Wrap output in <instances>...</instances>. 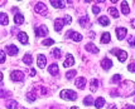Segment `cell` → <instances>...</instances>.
Masks as SVG:
<instances>
[{"mask_svg": "<svg viewBox=\"0 0 135 109\" xmlns=\"http://www.w3.org/2000/svg\"><path fill=\"white\" fill-rule=\"evenodd\" d=\"M59 95H61L62 99H65V100H76L77 99L76 92H73V90H71V89H65V90H62Z\"/></svg>", "mask_w": 135, "mask_h": 109, "instance_id": "cell-1", "label": "cell"}, {"mask_svg": "<svg viewBox=\"0 0 135 109\" xmlns=\"http://www.w3.org/2000/svg\"><path fill=\"white\" fill-rule=\"evenodd\" d=\"M34 9H35V13H37V14H41V15H43V17H47L48 10H47V6H46L44 3H42V1L37 3Z\"/></svg>", "mask_w": 135, "mask_h": 109, "instance_id": "cell-2", "label": "cell"}, {"mask_svg": "<svg viewBox=\"0 0 135 109\" xmlns=\"http://www.w3.org/2000/svg\"><path fill=\"white\" fill-rule=\"evenodd\" d=\"M66 38H71V39H73L75 41L82 40V35L80 34V33H77V31H75V30H68L66 33Z\"/></svg>", "mask_w": 135, "mask_h": 109, "instance_id": "cell-3", "label": "cell"}, {"mask_svg": "<svg viewBox=\"0 0 135 109\" xmlns=\"http://www.w3.org/2000/svg\"><path fill=\"white\" fill-rule=\"evenodd\" d=\"M111 53H114L116 57H118V59H119V62H125L126 59H128V54H126V52L125 50H119V49H114Z\"/></svg>", "mask_w": 135, "mask_h": 109, "instance_id": "cell-4", "label": "cell"}, {"mask_svg": "<svg viewBox=\"0 0 135 109\" xmlns=\"http://www.w3.org/2000/svg\"><path fill=\"white\" fill-rule=\"evenodd\" d=\"M10 79H12L13 81H22V80H24L23 72H20V70H14L12 74H10Z\"/></svg>", "mask_w": 135, "mask_h": 109, "instance_id": "cell-5", "label": "cell"}, {"mask_svg": "<svg viewBox=\"0 0 135 109\" xmlns=\"http://www.w3.org/2000/svg\"><path fill=\"white\" fill-rule=\"evenodd\" d=\"M35 35H37V36H47L48 28L46 25H43V24H42L41 26H37V28H35Z\"/></svg>", "mask_w": 135, "mask_h": 109, "instance_id": "cell-6", "label": "cell"}, {"mask_svg": "<svg viewBox=\"0 0 135 109\" xmlns=\"http://www.w3.org/2000/svg\"><path fill=\"white\" fill-rule=\"evenodd\" d=\"M46 63H47L46 57H44L43 54H38V58H37V65H38V68L43 69L46 67Z\"/></svg>", "mask_w": 135, "mask_h": 109, "instance_id": "cell-7", "label": "cell"}, {"mask_svg": "<svg viewBox=\"0 0 135 109\" xmlns=\"http://www.w3.org/2000/svg\"><path fill=\"white\" fill-rule=\"evenodd\" d=\"M65 25H66V23H65V20H63V19H56V20H54V30H56V31H58V33L63 29Z\"/></svg>", "mask_w": 135, "mask_h": 109, "instance_id": "cell-8", "label": "cell"}, {"mask_svg": "<svg viewBox=\"0 0 135 109\" xmlns=\"http://www.w3.org/2000/svg\"><path fill=\"white\" fill-rule=\"evenodd\" d=\"M126 33H128V30H126L125 28H116V35H118L119 40H123V39H125Z\"/></svg>", "mask_w": 135, "mask_h": 109, "instance_id": "cell-9", "label": "cell"}, {"mask_svg": "<svg viewBox=\"0 0 135 109\" xmlns=\"http://www.w3.org/2000/svg\"><path fill=\"white\" fill-rule=\"evenodd\" d=\"M18 39H19V41L22 43V44H28V41H29V39H28V35H27V33H24V31H20V33H18Z\"/></svg>", "mask_w": 135, "mask_h": 109, "instance_id": "cell-10", "label": "cell"}, {"mask_svg": "<svg viewBox=\"0 0 135 109\" xmlns=\"http://www.w3.org/2000/svg\"><path fill=\"white\" fill-rule=\"evenodd\" d=\"M101 67L105 69V70H109V69L112 67V62L111 59H109V58H105L102 62H101Z\"/></svg>", "mask_w": 135, "mask_h": 109, "instance_id": "cell-11", "label": "cell"}, {"mask_svg": "<svg viewBox=\"0 0 135 109\" xmlns=\"http://www.w3.org/2000/svg\"><path fill=\"white\" fill-rule=\"evenodd\" d=\"M78 23H80V25H81V26L86 28V26H87V24H90V18H88L87 14L80 18V19H78Z\"/></svg>", "mask_w": 135, "mask_h": 109, "instance_id": "cell-12", "label": "cell"}, {"mask_svg": "<svg viewBox=\"0 0 135 109\" xmlns=\"http://www.w3.org/2000/svg\"><path fill=\"white\" fill-rule=\"evenodd\" d=\"M6 52L9 53L10 55H17L18 53H19V49H18L14 44H10V45L6 46Z\"/></svg>", "mask_w": 135, "mask_h": 109, "instance_id": "cell-13", "label": "cell"}, {"mask_svg": "<svg viewBox=\"0 0 135 109\" xmlns=\"http://www.w3.org/2000/svg\"><path fill=\"white\" fill-rule=\"evenodd\" d=\"M73 64H75V58L72 57L71 54H68V55H67V59H66L65 63H63V67H65V68H68V67H72Z\"/></svg>", "mask_w": 135, "mask_h": 109, "instance_id": "cell-14", "label": "cell"}, {"mask_svg": "<svg viewBox=\"0 0 135 109\" xmlns=\"http://www.w3.org/2000/svg\"><path fill=\"white\" fill-rule=\"evenodd\" d=\"M86 50L87 52H91V53H94V54H97L99 53V48L95 45V44H92V43H88V44H86Z\"/></svg>", "mask_w": 135, "mask_h": 109, "instance_id": "cell-15", "label": "cell"}, {"mask_svg": "<svg viewBox=\"0 0 135 109\" xmlns=\"http://www.w3.org/2000/svg\"><path fill=\"white\" fill-rule=\"evenodd\" d=\"M110 40H111V35H110V33H107V31L102 33V35H101V43H102V44H109Z\"/></svg>", "mask_w": 135, "mask_h": 109, "instance_id": "cell-16", "label": "cell"}, {"mask_svg": "<svg viewBox=\"0 0 135 109\" xmlns=\"http://www.w3.org/2000/svg\"><path fill=\"white\" fill-rule=\"evenodd\" d=\"M48 72H49L51 75L57 77V75H58V64H52V65L48 68Z\"/></svg>", "mask_w": 135, "mask_h": 109, "instance_id": "cell-17", "label": "cell"}, {"mask_svg": "<svg viewBox=\"0 0 135 109\" xmlns=\"http://www.w3.org/2000/svg\"><path fill=\"white\" fill-rule=\"evenodd\" d=\"M14 23L17 24V25H20V24L24 23V17L22 13H17V14L14 15Z\"/></svg>", "mask_w": 135, "mask_h": 109, "instance_id": "cell-18", "label": "cell"}, {"mask_svg": "<svg viewBox=\"0 0 135 109\" xmlns=\"http://www.w3.org/2000/svg\"><path fill=\"white\" fill-rule=\"evenodd\" d=\"M85 85H86V79L81 77V78H77L76 79V86L78 89H85Z\"/></svg>", "mask_w": 135, "mask_h": 109, "instance_id": "cell-19", "label": "cell"}, {"mask_svg": "<svg viewBox=\"0 0 135 109\" xmlns=\"http://www.w3.org/2000/svg\"><path fill=\"white\" fill-rule=\"evenodd\" d=\"M104 105H105V99H104V98L99 97L96 100H95V107H96L97 109H101Z\"/></svg>", "mask_w": 135, "mask_h": 109, "instance_id": "cell-20", "label": "cell"}, {"mask_svg": "<svg viewBox=\"0 0 135 109\" xmlns=\"http://www.w3.org/2000/svg\"><path fill=\"white\" fill-rule=\"evenodd\" d=\"M0 24H3V25L9 24V18H8L5 13H0Z\"/></svg>", "mask_w": 135, "mask_h": 109, "instance_id": "cell-21", "label": "cell"}, {"mask_svg": "<svg viewBox=\"0 0 135 109\" xmlns=\"http://www.w3.org/2000/svg\"><path fill=\"white\" fill-rule=\"evenodd\" d=\"M51 5L53 8H65V1H59V0H51Z\"/></svg>", "mask_w": 135, "mask_h": 109, "instance_id": "cell-22", "label": "cell"}, {"mask_svg": "<svg viewBox=\"0 0 135 109\" xmlns=\"http://www.w3.org/2000/svg\"><path fill=\"white\" fill-rule=\"evenodd\" d=\"M121 12H123V14H125V15H128L130 13L129 5H128L126 1H121Z\"/></svg>", "mask_w": 135, "mask_h": 109, "instance_id": "cell-23", "label": "cell"}, {"mask_svg": "<svg viewBox=\"0 0 135 109\" xmlns=\"http://www.w3.org/2000/svg\"><path fill=\"white\" fill-rule=\"evenodd\" d=\"M99 23H100L102 26H107V25L110 24V20H109L107 17H104V15H102V17L99 18Z\"/></svg>", "mask_w": 135, "mask_h": 109, "instance_id": "cell-24", "label": "cell"}, {"mask_svg": "<svg viewBox=\"0 0 135 109\" xmlns=\"http://www.w3.org/2000/svg\"><path fill=\"white\" fill-rule=\"evenodd\" d=\"M32 62H33V57H32V54H25L23 58V63H25L27 65H30L32 64Z\"/></svg>", "mask_w": 135, "mask_h": 109, "instance_id": "cell-25", "label": "cell"}, {"mask_svg": "<svg viewBox=\"0 0 135 109\" xmlns=\"http://www.w3.org/2000/svg\"><path fill=\"white\" fill-rule=\"evenodd\" d=\"M6 108L8 109H17L18 103L15 100H9V102H6Z\"/></svg>", "mask_w": 135, "mask_h": 109, "instance_id": "cell-26", "label": "cell"}, {"mask_svg": "<svg viewBox=\"0 0 135 109\" xmlns=\"http://www.w3.org/2000/svg\"><path fill=\"white\" fill-rule=\"evenodd\" d=\"M83 104H85L86 107H90L91 104H94V99H92V97H91V95H87V97L83 99Z\"/></svg>", "mask_w": 135, "mask_h": 109, "instance_id": "cell-27", "label": "cell"}, {"mask_svg": "<svg viewBox=\"0 0 135 109\" xmlns=\"http://www.w3.org/2000/svg\"><path fill=\"white\" fill-rule=\"evenodd\" d=\"M35 99H37V95H35L34 92H29L27 94V100L28 102H34Z\"/></svg>", "mask_w": 135, "mask_h": 109, "instance_id": "cell-28", "label": "cell"}, {"mask_svg": "<svg viewBox=\"0 0 135 109\" xmlns=\"http://www.w3.org/2000/svg\"><path fill=\"white\" fill-rule=\"evenodd\" d=\"M97 86H99V80L97 79H92L91 80V92H96Z\"/></svg>", "mask_w": 135, "mask_h": 109, "instance_id": "cell-29", "label": "cell"}, {"mask_svg": "<svg viewBox=\"0 0 135 109\" xmlns=\"http://www.w3.org/2000/svg\"><path fill=\"white\" fill-rule=\"evenodd\" d=\"M53 57L56 58V59H59V58L62 57V52H61V49H58V48H56V49H53Z\"/></svg>", "mask_w": 135, "mask_h": 109, "instance_id": "cell-30", "label": "cell"}, {"mask_svg": "<svg viewBox=\"0 0 135 109\" xmlns=\"http://www.w3.org/2000/svg\"><path fill=\"white\" fill-rule=\"evenodd\" d=\"M75 75H76V70H70V72L66 73V78H67L68 80H71L72 78H75Z\"/></svg>", "mask_w": 135, "mask_h": 109, "instance_id": "cell-31", "label": "cell"}, {"mask_svg": "<svg viewBox=\"0 0 135 109\" xmlns=\"http://www.w3.org/2000/svg\"><path fill=\"white\" fill-rule=\"evenodd\" d=\"M109 13L111 14L112 18H119V12L115 9V8H110V9H109Z\"/></svg>", "mask_w": 135, "mask_h": 109, "instance_id": "cell-32", "label": "cell"}, {"mask_svg": "<svg viewBox=\"0 0 135 109\" xmlns=\"http://www.w3.org/2000/svg\"><path fill=\"white\" fill-rule=\"evenodd\" d=\"M44 46H49V45H53L54 44V40L53 39H46V40H43V43H42Z\"/></svg>", "mask_w": 135, "mask_h": 109, "instance_id": "cell-33", "label": "cell"}, {"mask_svg": "<svg viewBox=\"0 0 135 109\" xmlns=\"http://www.w3.org/2000/svg\"><path fill=\"white\" fill-rule=\"evenodd\" d=\"M119 80H121V75L120 74H115L112 77V83H118Z\"/></svg>", "mask_w": 135, "mask_h": 109, "instance_id": "cell-34", "label": "cell"}, {"mask_svg": "<svg viewBox=\"0 0 135 109\" xmlns=\"http://www.w3.org/2000/svg\"><path fill=\"white\" fill-rule=\"evenodd\" d=\"M63 20H65L66 24H71V23H72V18H71V15H66V17L63 18Z\"/></svg>", "mask_w": 135, "mask_h": 109, "instance_id": "cell-35", "label": "cell"}, {"mask_svg": "<svg viewBox=\"0 0 135 109\" xmlns=\"http://www.w3.org/2000/svg\"><path fill=\"white\" fill-rule=\"evenodd\" d=\"M100 12H101V9L99 8V6H96V5L92 6V13H94V14H99Z\"/></svg>", "mask_w": 135, "mask_h": 109, "instance_id": "cell-36", "label": "cell"}, {"mask_svg": "<svg viewBox=\"0 0 135 109\" xmlns=\"http://www.w3.org/2000/svg\"><path fill=\"white\" fill-rule=\"evenodd\" d=\"M128 69H129L131 73H135V63H131V64H130L129 67H128Z\"/></svg>", "mask_w": 135, "mask_h": 109, "instance_id": "cell-37", "label": "cell"}, {"mask_svg": "<svg viewBox=\"0 0 135 109\" xmlns=\"http://www.w3.org/2000/svg\"><path fill=\"white\" fill-rule=\"evenodd\" d=\"M129 45L130 46H134L135 45V36H131V38H129Z\"/></svg>", "mask_w": 135, "mask_h": 109, "instance_id": "cell-38", "label": "cell"}, {"mask_svg": "<svg viewBox=\"0 0 135 109\" xmlns=\"http://www.w3.org/2000/svg\"><path fill=\"white\" fill-rule=\"evenodd\" d=\"M0 62L5 63V54H4V52H0Z\"/></svg>", "mask_w": 135, "mask_h": 109, "instance_id": "cell-39", "label": "cell"}, {"mask_svg": "<svg viewBox=\"0 0 135 109\" xmlns=\"http://www.w3.org/2000/svg\"><path fill=\"white\" fill-rule=\"evenodd\" d=\"M124 109H135V107H133V105H126Z\"/></svg>", "mask_w": 135, "mask_h": 109, "instance_id": "cell-40", "label": "cell"}, {"mask_svg": "<svg viewBox=\"0 0 135 109\" xmlns=\"http://www.w3.org/2000/svg\"><path fill=\"white\" fill-rule=\"evenodd\" d=\"M30 75H35V70H34V69H32V70H30Z\"/></svg>", "mask_w": 135, "mask_h": 109, "instance_id": "cell-41", "label": "cell"}, {"mask_svg": "<svg viewBox=\"0 0 135 109\" xmlns=\"http://www.w3.org/2000/svg\"><path fill=\"white\" fill-rule=\"evenodd\" d=\"M109 109H116V105H115V104H112V105H111V107H110Z\"/></svg>", "mask_w": 135, "mask_h": 109, "instance_id": "cell-42", "label": "cell"}, {"mask_svg": "<svg viewBox=\"0 0 135 109\" xmlns=\"http://www.w3.org/2000/svg\"><path fill=\"white\" fill-rule=\"evenodd\" d=\"M131 25H133V28H135V19L134 20H131Z\"/></svg>", "mask_w": 135, "mask_h": 109, "instance_id": "cell-43", "label": "cell"}, {"mask_svg": "<svg viewBox=\"0 0 135 109\" xmlns=\"http://www.w3.org/2000/svg\"><path fill=\"white\" fill-rule=\"evenodd\" d=\"M71 109H80V108H78V107H72Z\"/></svg>", "mask_w": 135, "mask_h": 109, "instance_id": "cell-44", "label": "cell"}]
</instances>
